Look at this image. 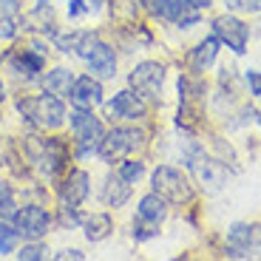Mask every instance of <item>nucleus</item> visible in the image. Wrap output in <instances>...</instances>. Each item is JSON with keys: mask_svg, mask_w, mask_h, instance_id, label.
Returning a JSON list of instances; mask_svg holds the SVG:
<instances>
[{"mask_svg": "<svg viewBox=\"0 0 261 261\" xmlns=\"http://www.w3.org/2000/svg\"><path fill=\"white\" fill-rule=\"evenodd\" d=\"M17 108H20V114H23L32 125H37V128H57V125H63V119H65L63 99H60L57 94H51V91L40 94V97L20 99Z\"/></svg>", "mask_w": 261, "mask_h": 261, "instance_id": "obj_1", "label": "nucleus"}, {"mask_svg": "<svg viewBox=\"0 0 261 261\" xmlns=\"http://www.w3.org/2000/svg\"><path fill=\"white\" fill-rule=\"evenodd\" d=\"M77 54L85 60V65L91 68V74H97L99 80H108L117 74V54H114L111 46H105L97 34L83 32L77 43Z\"/></svg>", "mask_w": 261, "mask_h": 261, "instance_id": "obj_2", "label": "nucleus"}, {"mask_svg": "<svg viewBox=\"0 0 261 261\" xmlns=\"http://www.w3.org/2000/svg\"><path fill=\"white\" fill-rule=\"evenodd\" d=\"M150 185L162 196L165 202H173V204H182L193 199V188H190V179L185 176L182 170L170 168V165H159L150 176Z\"/></svg>", "mask_w": 261, "mask_h": 261, "instance_id": "obj_3", "label": "nucleus"}, {"mask_svg": "<svg viewBox=\"0 0 261 261\" xmlns=\"http://www.w3.org/2000/svg\"><path fill=\"white\" fill-rule=\"evenodd\" d=\"M71 130H74V139H77V153L80 156H88L94 150L99 148L102 142V125L99 119L94 117L91 111H85V108H77L71 114Z\"/></svg>", "mask_w": 261, "mask_h": 261, "instance_id": "obj_4", "label": "nucleus"}, {"mask_svg": "<svg viewBox=\"0 0 261 261\" xmlns=\"http://www.w3.org/2000/svg\"><path fill=\"white\" fill-rule=\"evenodd\" d=\"M142 139H145V134L137 130V128H114L102 137L97 153L105 159V162H114V159L125 156V153H130V150H137L139 145H142Z\"/></svg>", "mask_w": 261, "mask_h": 261, "instance_id": "obj_5", "label": "nucleus"}, {"mask_svg": "<svg viewBox=\"0 0 261 261\" xmlns=\"http://www.w3.org/2000/svg\"><path fill=\"white\" fill-rule=\"evenodd\" d=\"M128 83L142 99H159L162 83H165V68L159 63H153V60H145L128 74Z\"/></svg>", "mask_w": 261, "mask_h": 261, "instance_id": "obj_6", "label": "nucleus"}, {"mask_svg": "<svg viewBox=\"0 0 261 261\" xmlns=\"http://www.w3.org/2000/svg\"><path fill=\"white\" fill-rule=\"evenodd\" d=\"M188 165H190V170H193L196 182L202 185L207 193L222 190L224 182H227V170L216 162V159H210L207 153H202V150H193V153L188 156Z\"/></svg>", "mask_w": 261, "mask_h": 261, "instance_id": "obj_7", "label": "nucleus"}, {"mask_svg": "<svg viewBox=\"0 0 261 261\" xmlns=\"http://www.w3.org/2000/svg\"><path fill=\"white\" fill-rule=\"evenodd\" d=\"M12 222H14L17 236H23V239H29V242H37V239H43V236L48 233L51 216H48L43 207H37V204H26V207L14 210Z\"/></svg>", "mask_w": 261, "mask_h": 261, "instance_id": "obj_8", "label": "nucleus"}, {"mask_svg": "<svg viewBox=\"0 0 261 261\" xmlns=\"http://www.w3.org/2000/svg\"><path fill=\"white\" fill-rule=\"evenodd\" d=\"M213 32H216V37L222 40V43H227V48H233L236 54L247 51L250 29L244 26L239 17H233V14H222V17H216L213 20Z\"/></svg>", "mask_w": 261, "mask_h": 261, "instance_id": "obj_9", "label": "nucleus"}, {"mask_svg": "<svg viewBox=\"0 0 261 261\" xmlns=\"http://www.w3.org/2000/svg\"><path fill=\"white\" fill-rule=\"evenodd\" d=\"M91 193V176L85 170H71L68 179L60 188V202H63V210H77L80 204L88 199Z\"/></svg>", "mask_w": 261, "mask_h": 261, "instance_id": "obj_10", "label": "nucleus"}, {"mask_svg": "<svg viewBox=\"0 0 261 261\" xmlns=\"http://www.w3.org/2000/svg\"><path fill=\"white\" fill-rule=\"evenodd\" d=\"M68 99H71L74 108H85V111H91L102 102V85L99 80L94 77H77L68 88Z\"/></svg>", "mask_w": 261, "mask_h": 261, "instance_id": "obj_11", "label": "nucleus"}, {"mask_svg": "<svg viewBox=\"0 0 261 261\" xmlns=\"http://www.w3.org/2000/svg\"><path fill=\"white\" fill-rule=\"evenodd\" d=\"M145 99L137 91H119L114 94V99L105 105V114L108 117H122V119H139L145 117Z\"/></svg>", "mask_w": 261, "mask_h": 261, "instance_id": "obj_12", "label": "nucleus"}, {"mask_svg": "<svg viewBox=\"0 0 261 261\" xmlns=\"http://www.w3.org/2000/svg\"><path fill=\"white\" fill-rule=\"evenodd\" d=\"M137 216H139V222L150 224V227H156V224L165 222V216H168V202H165L162 196L153 190V193H148V196H142V199H139Z\"/></svg>", "mask_w": 261, "mask_h": 261, "instance_id": "obj_13", "label": "nucleus"}, {"mask_svg": "<svg viewBox=\"0 0 261 261\" xmlns=\"http://www.w3.org/2000/svg\"><path fill=\"white\" fill-rule=\"evenodd\" d=\"M65 162V145L60 139H43L40 142V168L46 173H57Z\"/></svg>", "mask_w": 261, "mask_h": 261, "instance_id": "obj_14", "label": "nucleus"}, {"mask_svg": "<svg viewBox=\"0 0 261 261\" xmlns=\"http://www.w3.org/2000/svg\"><path fill=\"white\" fill-rule=\"evenodd\" d=\"M227 239L239 250H253L261 247V224H233L227 230Z\"/></svg>", "mask_w": 261, "mask_h": 261, "instance_id": "obj_15", "label": "nucleus"}, {"mask_svg": "<svg viewBox=\"0 0 261 261\" xmlns=\"http://www.w3.org/2000/svg\"><path fill=\"white\" fill-rule=\"evenodd\" d=\"M128 196H130V188L128 182H125L122 176H108L105 179V188H102V202L108 204V207H122L125 202H128Z\"/></svg>", "mask_w": 261, "mask_h": 261, "instance_id": "obj_16", "label": "nucleus"}, {"mask_svg": "<svg viewBox=\"0 0 261 261\" xmlns=\"http://www.w3.org/2000/svg\"><path fill=\"white\" fill-rule=\"evenodd\" d=\"M83 227H85V239H88V242H102V239H108V233L114 230V222H111L108 213H91L83 222Z\"/></svg>", "mask_w": 261, "mask_h": 261, "instance_id": "obj_17", "label": "nucleus"}, {"mask_svg": "<svg viewBox=\"0 0 261 261\" xmlns=\"http://www.w3.org/2000/svg\"><path fill=\"white\" fill-rule=\"evenodd\" d=\"M145 3H148V9L156 14L159 20H173V23H176V20L182 17V12L190 6L188 0H145Z\"/></svg>", "mask_w": 261, "mask_h": 261, "instance_id": "obj_18", "label": "nucleus"}, {"mask_svg": "<svg viewBox=\"0 0 261 261\" xmlns=\"http://www.w3.org/2000/svg\"><path fill=\"white\" fill-rule=\"evenodd\" d=\"M216 51H219V37H207V40H202V43H199V46L193 48V54H190V63H193L196 71L207 68V65L216 60Z\"/></svg>", "mask_w": 261, "mask_h": 261, "instance_id": "obj_19", "label": "nucleus"}, {"mask_svg": "<svg viewBox=\"0 0 261 261\" xmlns=\"http://www.w3.org/2000/svg\"><path fill=\"white\" fill-rule=\"evenodd\" d=\"M12 65L17 74H26V77H34L37 71H43V54L34 51H20L12 57Z\"/></svg>", "mask_w": 261, "mask_h": 261, "instance_id": "obj_20", "label": "nucleus"}, {"mask_svg": "<svg viewBox=\"0 0 261 261\" xmlns=\"http://www.w3.org/2000/svg\"><path fill=\"white\" fill-rule=\"evenodd\" d=\"M74 83V74L68 71V68H54V71L46 74V80H43V85H46V91L51 94H68V88H71Z\"/></svg>", "mask_w": 261, "mask_h": 261, "instance_id": "obj_21", "label": "nucleus"}, {"mask_svg": "<svg viewBox=\"0 0 261 261\" xmlns=\"http://www.w3.org/2000/svg\"><path fill=\"white\" fill-rule=\"evenodd\" d=\"M14 242H17V230L6 227L0 222V255H9L14 250Z\"/></svg>", "mask_w": 261, "mask_h": 261, "instance_id": "obj_22", "label": "nucleus"}, {"mask_svg": "<svg viewBox=\"0 0 261 261\" xmlns=\"http://www.w3.org/2000/svg\"><path fill=\"white\" fill-rule=\"evenodd\" d=\"M142 173H145V165L142 162H122V165H119V176H122L128 185L137 182Z\"/></svg>", "mask_w": 261, "mask_h": 261, "instance_id": "obj_23", "label": "nucleus"}, {"mask_svg": "<svg viewBox=\"0 0 261 261\" xmlns=\"http://www.w3.org/2000/svg\"><path fill=\"white\" fill-rule=\"evenodd\" d=\"M14 196L6 185H0V219H6V216H14Z\"/></svg>", "mask_w": 261, "mask_h": 261, "instance_id": "obj_24", "label": "nucleus"}, {"mask_svg": "<svg viewBox=\"0 0 261 261\" xmlns=\"http://www.w3.org/2000/svg\"><path fill=\"white\" fill-rule=\"evenodd\" d=\"M224 6L236 12H261V0H224Z\"/></svg>", "mask_w": 261, "mask_h": 261, "instance_id": "obj_25", "label": "nucleus"}, {"mask_svg": "<svg viewBox=\"0 0 261 261\" xmlns=\"http://www.w3.org/2000/svg\"><path fill=\"white\" fill-rule=\"evenodd\" d=\"M46 244H26V247L17 253V258H26V261H34V258H46Z\"/></svg>", "mask_w": 261, "mask_h": 261, "instance_id": "obj_26", "label": "nucleus"}, {"mask_svg": "<svg viewBox=\"0 0 261 261\" xmlns=\"http://www.w3.org/2000/svg\"><path fill=\"white\" fill-rule=\"evenodd\" d=\"M247 85H250V94L253 97H261V71H247Z\"/></svg>", "mask_w": 261, "mask_h": 261, "instance_id": "obj_27", "label": "nucleus"}, {"mask_svg": "<svg viewBox=\"0 0 261 261\" xmlns=\"http://www.w3.org/2000/svg\"><path fill=\"white\" fill-rule=\"evenodd\" d=\"M14 34H17V26H14V20H12V17H0V37L9 40V37H14Z\"/></svg>", "mask_w": 261, "mask_h": 261, "instance_id": "obj_28", "label": "nucleus"}, {"mask_svg": "<svg viewBox=\"0 0 261 261\" xmlns=\"http://www.w3.org/2000/svg\"><path fill=\"white\" fill-rule=\"evenodd\" d=\"M83 12H88V6H83V0H71V6H68V14H71V17H80Z\"/></svg>", "mask_w": 261, "mask_h": 261, "instance_id": "obj_29", "label": "nucleus"}, {"mask_svg": "<svg viewBox=\"0 0 261 261\" xmlns=\"http://www.w3.org/2000/svg\"><path fill=\"white\" fill-rule=\"evenodd\" d=\"M0 12L3 14H12V12H17V0H0Z\"/></svg>", "mask_w": 261, "mask_h": 261, "instance_id": "obj_30", "label": "nucleus"}, {"mask_svg": "<svg viewBox=\"0 0 261 261\" xmlns=\"http://www.w3.org/2000/svg\"><path fill=\"white\" fill-rule=\"evenodd\" d=\"M57 258H85L80 250H63V253H57Z\"/></svg>", "mask_w": 261, "mask_h": 261, "instance_id": "obj_31", "label": "nucleus"}, {"mask_svg": "<svg viewBox=\"0 0 261 261\" xmlns=\"http://www.w3.org/2000/svg\"><path fill=\"white\" fill-rule=\"evenodd\" d=\"M193 9H202V6H210V0H188Z\"/></svg>", "mask_w": 261, "mask_h": 261, "instance_id": "obj_32", "label": "nucleus"}, {"mask_svg": "<svg viewBox=\"0 0 261 261\" xmlns=\"http://www.w3.org/2000/svg\"><path fill=\"white\" fill-rule=\"evenodd\" d=\"M102 3H105V0H91V3H88V9H91V6H94V9H99Z\"/></svg>", "mask_w": 261, "mask_h": 261, "instance_id": "obj_33", "label": "nucleus"}, {"mask_svg": "<svg viewBox=\"0 0 261 261\" xmlns=\"http://www.w3.org/2000/svg\"><path fill=\"white\" fill-rule=\"evenodd\" d=\"M3 97H6V94H3V83H0V102H3Z\"/></svg>", "mask_w": 261, "mask_h": 261, "instance_id": "obj_34", "label": "nucleus"}]
</instances>
